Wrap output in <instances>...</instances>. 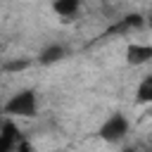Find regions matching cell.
<instances>
[{"label": "cell", "mask_w": 152, "mask_h": 152, "mask_svg": "<svg viewBox=\"0 0 152 152\" xmlns=\"http://www.w3.org/2000/svg\"><path fill=\"white\" fill-rule=\"evenodd\" d=\"M126 62L131 66H142L152 62V45L150 43H128L126 48Z\"/></svg>", "instance_id": "3957f363"}, {"label": "cell", "mask_w": 152, "mask_h": 152, "mask_svg": "<svg viewBox=\"0 0 152 152\" xmlns=\"http://www.w3.org/2000/svg\"><path fill=\"white\" fill-rule=\"evenodd\" d=\"M26 66H28L26 59H14V62H5V64H2L5 71H21V69H26Z\"/></svg>", "instance_id": "52a82bcc"}, {"label": "cell", "mask_w": 152, "mask_h": 152, "mask_svg": "<svg viewBox=\"0 0 152 152\" xmlns=\"http://www.w3.org/2000/svg\"><path fill=\"white\" fill-rule=\"evenodd\" d=\"M52 10H55L59 17H74V14L81 10V5H78L76 0H59V2L52 5Z\"/></svg>", "instance_id": "8992f818"}, {"label": "cell", "mask_w": 152, "mask_h": 152, "mask_svg": "<svg viewBox=\"0 0 152 152\" xmlns=\"http://www.w3.org/2000/svg\"><path fill=\"white\" fill-rule=\"evenodd\" d=\"M128 128H131L128 116L114 112V114H109V116L102 121V126L97 128V135H100L104 142H121V140L128 135Z\"/></svg>", "instance_id": "7a4b0ae2"}, {"label": "cell", "mask_w": 152, "mask_h": 152, "mask_svg": "<svg viewBox=\"0 0 152 152\" xmlns=\"http://www.w3.org/2000/svg\"><path fill=\"white\" fill-rule=\"evenodd\" d=\"M55 152H69V150H55Z\"/></svg>", "instance_id": "ba28073f"}, {"label": "cell", "mask_w": 152, "mask_h": 152, "mask_svg": "<svg viewBox=\"0 0 152 152\" xmlns=\"http://www.w3.org/2000/svg\"><path fill=\"white\" fill-rule=\"evenodd\" d=\"M135 100L142 104H152V74L140 78V83L135 88Z\"/></svg>", "instance_id": "5b68a950"}, {"label": "cell", "mask_w": 152, "mask_h": 152, "mask_svg": "<svg viewBox=\"0 0 152 152\" xmlns=\"http://www.w3.org/2000/svg\"><path fill=\"white\" fill-rule=\"evenodd\" d=\"M5 112H7L10 116H24V119L36 116V112H38V93H36L33 88L17 90V93L10 95V100L5 102Z\"/></svg>", "instance_id": "6da1fadb"}, {"label": "cell", "mask_w": 152, "mask_h": 152, "mask_svg": "<svg viewBox=\"0 0 152 152\" xmlns=\"http://www.w3.org/2000/svg\"><path fill=\"white\" fill-rule=\"evenodd\" d=\"M64 55H66L64 45H59V43H50V45H45V48L38 52V62L45 64V66H50V64H57L59 59H64Z\"/></svg>", "instance_id": "277c9868"}]
</instances>
